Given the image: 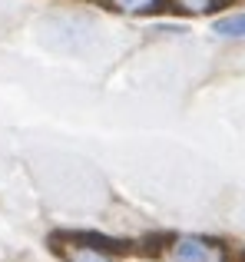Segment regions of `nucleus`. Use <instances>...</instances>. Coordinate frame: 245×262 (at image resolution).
<instances>
[{"label":"nucleus","instance_id":"f257e3e1","mask_svg":"<svg viewBox=\"0 0 245 262\" xmlns=\"http://www.w3.org/2000/svg\"><path fill=\"white\" fill-rule=\"evenodd\" d=\"M40 37L60 53H83L96 40V27L86 17H77V13H53V17L43 20Z\"/></svg>","mask_w":245,"mask_h":262},{"label":"nucleus","instance_id":"f03ea898","mask_svg":"<svg viewBox=\"0 0 245 262\" xmlns=\"http://www.w3.org/2000/svg\"><path fill=\"white\" fill-rule=\"evenodd\" d=\"M173 256L179 262H212L215 259V243H209V239H202V236H182V239H176Z\"/></svg>","mask_w":245,"mask_h":262},{"label":"nucleus","instance_id":"7ed1b4c3","mask_svg":"<svg viewBox=\"0 0 245 262\" xmlns=\"http://www.w3.org/2000/svg\"><path fill=\"white\" fill-rule=\"evenodd\" d=\"M212 33L215 37H226V40H245V10L212 20Z\"/></svg>","mask_w":245,"mask_h":262},{"label":"nucleus","instance_id":"20e7f679","mask_svg":"<svg viewBox=\"0 0 245 262\" xmlns=\"http://www.w3.org/2000/svg\"><path fill=\"white\" fill-rule=\"evenodd\" d=\"M116 7L126 13H156L166 7V0H116Z\"/></svg>","mask_w":245,"mask_h":262},{"label":"nucleus","instance_id":"39448f33","mask_svg":"<svg viewBox=\"0 0 245 262\" xmlns=\"http://www.w3.org/2000/svg\"><path fill=\"white\" fill-rule=\"evenodd\" d=\"M182 7H186V10H195V13H206V10H212L215 4H219V0H179Z\"/></svg>","mask_w":245,"mask_h":262}]
</instances>
